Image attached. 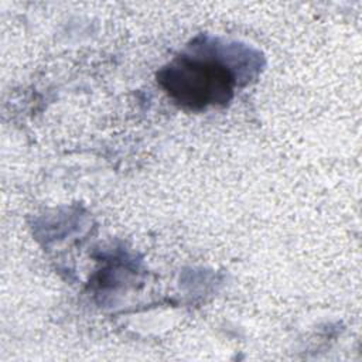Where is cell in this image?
Returning <instances> with one entry per match:
<instances>
[{
	"mask_svg": "<svg viewBox=\"0 0 362 362\" xmlns=\"http://www.w3.org/2000/svg\"><path fill=\"white\" fill-rule=\"evenodd\" d=\"M158 82L174 102L201 110L226 105L236 79L233 71L218 59L182 55L158 72Z\"/></svg>",
	"mask_w": 362,
	"mask_h": 362,
	"instance_id": "6da1fadb",
	"label": "cell"
}]
</instances>
